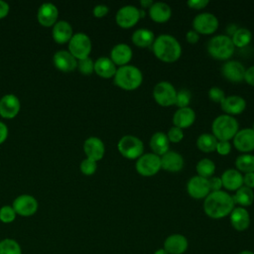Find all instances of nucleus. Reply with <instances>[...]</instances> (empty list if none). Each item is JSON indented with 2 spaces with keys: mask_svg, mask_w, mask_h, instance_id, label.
<instances>
[{
  "mask_svg": "<svg viewBox=\"0 0 254 254\" xmlns=\"http://www.w3.org/2000/svg\"><path fill=\"white\" fill-rule=\"evenodd\" d=\"M55 66L64 71L69 72L77 67V60L68 51H58L53 57Z\"/></svg>",
  "mask_w": 254,
  "mask_h": 254,
  "instance_id": "obj_19",
  "label": "nucleus"
},
{
  "mask_svg": "<svg viewBox=\"0 0 254 254\" xmlns=\"http://www.w3.org/2000/svg\"><path fill=\"white\" fill-rule=\"evenodd\" d=\"M77 68L80 73L88 75L94 71V62L88 57L77 61Z\"/></svg>",
  "mask_w": 254,
  "mask_h": 254,
  "instance_id": "obj_39",
  "label": "nucleus"
},
{
  "mask_svg": "<svg viewBox=\"0 0 254 254\" xmlns=\"http://www.w3.org/2000/svg\"><path fill=\"white\" fill-rule=\"evenodd\" d=\"M191 99V92L188 88H181L177 91L176 101L175 105H177L179 108L188 107Z\"/></svg>",
  "mask_w": 254,
  "mask_h": 254,
  "instance_id": "obj_38",
  "label": "nucleus"
},
{
  "mask_svg": "<svg viewBox=\"0 0 254 254\" xmlns=\"http://www.w3.org/2000/svg\"><path fill=\"white\" fill-rule=\"evenodd\" d=\"M167 137L170 141V143H179L183 140L184 138V131L183 129L179 128V127H176V126H173L171 127L169 130H168V133H167Z\"/></svg>",
  "mask_w": 254,
  "mask_h": 254,
  "instance_id": "obj_43",
  "label": "nucleus"
},
{
  "mask_svg": "<svg viewBox=\"0 0 254 254\" xmlns=\"http://www.w3.org/2000/svg\"><path fill=\"white\" fill-rule=\"evenodd\" d=\"M238 121L230 115L221 114L214 118L211 124L212 135L217 141H229L238 132Z\"/></svg>",
  "mask_w": 254,
  "mask_h": 254,
  "instance_id": "obj_4",
  "label": "nucleus"
},
{
  "mask_svg": "<svg viewBox=\"0 0 254 254\" xmlns=\"http://www.w3.org/2000/svg\"><path fill=\"white\" fill-rule=\"evenodd\" d=\"M243 185L249 189H254V173L243 175Z\"/></svg>",
  "mask_w": 254,
  "mask_h": 254,
  "instance_id": "obj_49",
  "label": "nucleus"
},
{
  "mask_svg": "<svg viewBox=\"0 0 254 254\" xmlns=\"http://www.w3.org/2000/svg\"><path fill=\"white\" fill-rule=\"evenodd\" d=\"M195 121V112L190 106L179 108L173 116L174 126L181 129L190 127Z\"/></svg>",
  "mask_w": 254,
  "mask_h": 254,
  "instance_id": "obj_24",
  "label": "nucleus"
},
{
  "mask_svg": "<svg viewBox=\"0 0 254 254\" xmlns=\"http://www.w3.org/2000/svg\"><path fill=\"white\" fill-rule=\"evenodd\" d=\"M206 50L211 58L227 61L232 57L235 47L228 35H216L207 42Z\"/></svg>",
  "mask_w": 254,
  "mask_h": 254,
  "instance_id": "obj_5",
  "label": "nucleus"
},
{
  "mask_svg": "<svg viewBox=\"0 0 254 254\" xmlns=\"http://www.w3.org/2000/svg\"><path fill=\"white\" fill-rule=\"evenodd\" d=\"M0 254H22L19 243L10 238L0 241Z\"/></svg>",
  "mask_w": 254,
  "mask_h": 254,
  "instance_id": "obj_37",
  "label": "nucleus"
},
{
  "mask_svg": "<svg viewBox=\"0 0 254 254\" xmlns=\"http://www.w3.org/2000/svg\"><path fill=\"white\" fill-rule=\"evenodd\" d=\"M233 145L239 152L246 154L254 150V130L243 128L233 137Z\"/></svg>",
  "mask_w": 254,
  "mask_h": 254,
  "instance_id": "obj_14",
  "label": "nucleus"
},
{
  "mask_svg": "<svg viewBox=\"0 0 254 254\" xmlns=\"http://www.w3.org/2000/svg\"><path fill=\"white\" fill-rule=\"evenodd\" d=\"M232 198L234 203H237L242 207L249 206L254 200V192L252 189L242 186L235 191L234 195H232Z\"/></svg>",
  "mask_w": 254,
  "mask_h": 254,
  "instance_id": "obj_32",
  "label": "nucleus"
},
{
  "mask_svg": "<svg viewBox=\"0 0 254 254\" xmlns=\"http://www.w3.org/2000/svg\"><path fill=\"white\" fill-rule=\"evenodd\" d=\"M117 149L124 158L134 160L143 155L144 144L141 139L134 135H124L118 141Z\"/></svg>",
  "mask_w": 254,
  "mask_h": 254,
  "instance_id": "obj_6",
  "label": "nucleus"
},
{
  "mask_svg": "<svg viewBox=\"0 0 254 254\" xmlns=\"http://www.w3.org/2000/svg\"><path fill=\"white\" fill-rule=\"evenodd\" d=\"M230 38L234 47L243 48L251 42L252 34L247 28H238Z\"/></svg>",
  "mask_w": 254,
  "mask_h": 254,
  "instance_id": "obj_35",
  "label": "nucleus"
},
{
  "mask_svg": "<svg viewBox=\"0 0 254 254\" xmlns=\"http://www.w3.org/2000/svg\"><path fill=\"white\" fill-rule=\"evenodd\" d=\"M83 151L86 155V158L97 162L103 158L105 154V146L101 139L91 136L84 141Z\"/></svg>",
  "mask_w": 254,
  "mask_h": 254,
  "instance_id": "obj_16",
  "label": "nucleus"
},
{
  "mask_svg": "<svg viewBox=\"0 0 254 254\" xmlns=\"http://www.w3.org/2000/svg\"><path fill=\"white\" fill-rule=\"evenodd\" d=\"M219 22L217 17L209 12L197 14L192 20V28L195 32L202 35L213 34L218 28Z\"/></svg>",
  "mask_w": 254,
  "mask_h": 254,
  "instance_id": "obj_10",
  "label": "nucleus"
},
{
  "mask_svg": "<svg viewBox=\"0 0 254 254\" xmlns=\"http://www.w3.org/2000/svg\"><path fill=\"white\" fill-rule=\"evenodd\" d=\"M9 9V4L3 0H0V19H3L8 15Z\"/></svg>",
  "mask_w": 254,
  "mask_h": 254,
  "instance_id": "obj_51",
  "label": "nucleus"
},
{
  "mask_svg": "<svg viewBox=\"0 0 254 254\" xmlns=\"http://www.w3.org/2000/svg\"><path fill=\"white\" fill-rule=\"evenodd\" d=\"M140 18V10L134 5L122 6L115 15L116 24L123 29L132 28L138 23Z\"/></svg>",
  "mask_w": 254,
  "mask_h": 254,
  "instance_id": "obj_11",
  "label": "nucleus"
},
{
  "mask_svg": "<svg viewBox=\"0 0 254 254\" xmlns=\"http://www.w3.org/2000/svg\"><path fill=\"white\" fill-rule=\"evenodd\" d=\"M152 50L156 58L165 63H174L182 55V46L172 35L162 34L155 38Z\"/></svg>",
  "mask_w": 254,
  "mask_h": 254,
  "instance_id": "obj_2",
  "label": "nucleus"
},
{
  "mask_svg": "<svg viewBox=\"0 0 254 254\" xmlns=\"http://www.w3.org/2000/svg\"><path fill=\"white\" fill-rule=\"evenodd\" d=\"M187 191L192 198H205L210 192L208 179L199 176L191 177L187 183Z\"/></svg>",
  "mask_w": 254,
  "mask_h": 254,
  "instance_id": "obj_12",
  "label": "nucleus"
},
{
  "mask_svg": "<svg viewBox=\"0 0 254 254\" xmlns=\"http://www.w3.org/2000/svg\"><path fill=\"white\" fill-rule=\"evenodd\" d=\"M238 254H254V253L252 251H249V250H244V251L239 252Z\"/></svg>",
  "mask_w": 254,
  "mask_h": 254,
  "instance_id": "obj_56",
  "label": "nucleus"
},
{
  "mask_svg": "<svg viewBox=\"0 0 254 254\" xmlns=\"http://www.w3.org/2000/svg\"><path fill=\"white\" fill-rule=\"evenodd\" d=\"M20 100L14 94H5L0 99V116L12 119L20 111Z\"/></svg>",
  "mask_w": 254,
  "mask_h": 254,
  "instance_id": "obj_17",
  "label": "nucleus"
},
{
  "mask_svg": "<svg viewBox=\"0 0 254 254\" xmlns=\"http://www.w3.org/2000/svg\"><path fill=\"white\" fill-rule=\"evenodd\" d=\"M164 249L169 254H183L188 249V239L182 234H172L166 238Z\"/></svg>",
  "mask_w": 254,
  "mask_h": 254,
  "instance_id": "obj_25",
  "label": "nucleus"
},
{
  "mask_svg": "<svg viewBox=\"0 0 254 254\" xmlns=\"http://www.w3.org/2000/svg\"><path fill=\"white\" fill-rule=\"evenodd\" d=\"M237 29H238V28H237L234 24L229 25V26L226 28V31H227V32H228V34H229L228 36H229V37H231V36H232V34H233Z\"/></svg>",
  "mask_w": 254,
  "mask_h": 254,
  "instance_id": "obj_54",
  "label": "nucleus"
},
{
  "mask_svg": "<svg viewBox=\"0 0 254 254\" xmlns=\"http://www.w3.org/2000/svg\"><path fill=\"white\" fill-rule=\"evenodd\" d=\"M208 3H209L208 0H189V1H187V5L190 8L196 9V10L205 8L208 5Z\"/></svg>",
  "mask_w": 254,
  "mask_h": 254,
  "instance_id": "obj_45",
  "label": "nucleus"
},
{
  "mask_svg": "<svg viewBox=\"0 0 254 254\" xmlns=\"http://www.w3.org/2000/svg\"><path fill=\"white\" fill-rule=\"evenodd\" d=\"M217 139L210 133H202L196 139L197 148L203 153H210L215 151Z\"/></svg>",
  "mask_w": 254,
  "mask_h": 254,
  "instance_id": "obj_33",
  "label": "nucleus"
},
{
  "mask_svg": "<svg viewBox=\"0 0 254 254\" xmlns=\"http://www.w3.org/2000/svg\"><path fill=\"white\" fill-rule=\"evenodd\" d=\"M149 16L156 23H165L172 16V8L165 2H154L149 8Z\"/></svg>",
  "mask_w": 254,
  "mask_h": 254,
  "instance_id": "obj_27",
  "label": "nucleus"
},
{
  "mask_svg": "<svg viewBox=\"0 0 254 254\" xmlns=\"http://www.w3.org/2000/svg\"><path fill=\"white\" fill-rule=\"evenodd\" d=\"M195 170H196L197 176L205 179H209L213 176L215 172V164L210 159L203 158L197 162Z\"/></svg>",
  "mask_w": 254,
  "mask_h": 254,
  "instance_id": "obj_36",
  "label": "nucleus"
},
{
  "mask_svg": "<svg viewBox=\"0 0 254 254\" xmlns=\"http://www.w3.org/2000/svg\"><path fill=\"white\" fill-rule=\"evenodd\" d=\"M12 207L16 214L21 216H31L38 209V201L30 194H21L14 199Z\"/></svg>",
  "mask_w": 254,
  "mask_h": 254,
  "instance_id": "obj_13",
  "label": "nucleus"
},
{
  "mask_svg": "<svg viewBox=\"0 0 254 254\" xmlns=\"http://www.w3.org/2000/svg\"><path fill=\"white\" fill-rule=\"evenodd\" d=\"M133 44L139 48H147L151 46L155 40L154 33L146 28L137 29L131 36Z\"/></svg>",
  "mask_w": 254,
  "mask_h": 254,
  "instance_id": "obj_31",
  "label": "nucleus"
},
{
  "mask_svg": "<svg viewBox=\"0 0 254 254\" xmlns=\"http://www.w3.org/2000/svg\"><path fill=\"white\" fill-rule=\"evenodd\" d=\"M59 11L56 5L50 2L43 3L37 13V19L39 23L44 27H51L57 23Z\"/></svg>",
  "mask_w": 254,
  "mask_h": 254,
  "instance_id": "obj_18",
  "label": "nucleus"
},
{
  "mask_svg": "<svg viewBox=\"0 0 254 254\" xmlns=\"http://www.w3.org/2000/svg\"><path fill=\"white\" fill-rule=\"evenodd\" d=\"M186 39L190 44H195L198 42L199 40V34L197 32H195L193 29L190 30L187 34H186Z\"/></svg>",
  "mask_w": 254,
  "mask_h": 254,
  "instance_id": "obj_50",
  "label": "nucleus"
},
{
  "mask_svg": "<svg viewBox=\"0 0 254 254\" xmlns=\"http://www.w3.org/2000/svg\"><path fill=\"white\" fill-rule=\"evenodd\" d=\"M108 12H109L108 6H106V5H104V4H98V5L94 6V8H93V10H92V13H93L94 17H96V18H102V17H104Z\"/></svg>",
  "mask_w": 254,
  "mask_h": 254,
  "instance_id": "obj_46",
  "label": "nucleus"
},
{
  "mask_svg": "<svg viewBox=\"0 0 254 254\" xmlns=\"http://www.w3.org/2000/svg\"><path fill=\"white\" fill-rule=\"evenodd\" d=\"M150 148L154 154L163 156L170 150V141L164 132H156L151 136Z\"/></svg>",
  "mask_w": 254,
  "mask_h": 254,
  "instance_id": "obj_30",
  "label": "nucleus"
},
{
  "mask_svg": "<svg viewBox=\"0 0 254 254\" xmlns=\"http://www.w3.org/2000/svg\"><path fill=\"white\" fill-rule=\"evenodd\" d=\"M8 137V128L5 123L0 121V144H2Z\"/></svg>",
  "mask_w": 254,
  "mask_h": 254,
  "instance_id": "obj_52",
  "label": "nucleus"
},
{
  "mask_svg": "<svg viewBox=\"0 0 254 254\" xmlns=\"http://www.w3.org/2000/svg\"><path fill=\"white\" fill-rule=\"evenodd\" d=\"M139 4L142 7V9H147V8L149 9L154 4V1H152V0H140Z\"/></svg>",
  "mask_w": 254,
  "mask_h": 254,
  "instance_id": "obj_53",
  "label": "nucleus"
},
{
  "mask_svg": "<svg viewBox=\"0 0 254 254\" xmlns=\"http://www.w3.org/2000/svg\"><path fill=\"white\" fill-rule=\"evenodd\" d=\"M230 223L237 231H243L248 228L250 224V215L245 207H234L230 212Z\"/></svg>",
  "mask_w": 254,
  "mask_h": 254,
  "instance_id": "obj_26",
  "label": "nucleus"
},
{
  "mask_svg": "<svg viewBox=\"0 0 254 254\" xmlns=\"http://www.w3.org/2000/svg\"><path fill=\"white\" fill-rule=\"evenodd\" d=\"M16 218V212L10 205H4L0 208V220L4 223H10Z\"/></svg>",
  "mask_w": 254,
  "mask_h": 254,
  "instance_id": "obj_41",
  "label": "nucleus"
},
{
  "mask_svg": "<svg viewBox=\"0 0 254 254\" xmlns=\"http://www.w3.org/2000/svg\"><path fill=\"white\" fill-rule=\"evenodd\" d=\"M252 129L254 130V122H253V124H252Z\"/></svg>",
  "mask_w": 254,
  "mask_h": 254,
  "instance_id": "obj_57",
  "label": "nucleus"
},
{
  "mask_svg": "<svg viewBox=\"0 0 254 254\" xmlns=\"http://www.w3.org/2000/svg\"><path fill=\"white\" fill-rule=\"evenodd\" d=\"M208 97L211 101L220 104L224 100L226 95H225V92L223 91V89H221L220 87L212 86L208 89Z\"/></svg>",
  "mask_w": 254,
  "mask_h": 254,
  "instance_id": "obj_42",
  "label": "nucleus"
},
{
  "mask_svg": "<svg viewBox=\"0 0 254 254\" xmlns=\"http://www.w3.org/2000/svg\"><path fill=\"white\" fill-rule=\"evenodd\" d=\"M117 68L110 58L100 57L94 62V71L103 78H111L115 75Z\"/></svg>",
  "mask_w": 254,
  "mask_h": 254,
  "instance_id": "obj_29",
  "label": "nucleus"
},
{
  "mask_svg": "<svg viewBox=\"0 0 254 254\" xmlns=\"http://www.w3.org/2000/svg\"><path fill=\"white\" fill-rule=\"evenodd\" d=\"M235 167L240 173H254V155L246 153L238 156L235 160Z\"/></svg>",
  "mask_w": 254,
  "mask_h": 254,
  "instance_id": "obj_34",
  "label": "nucleus"
},
{
  "mask_svg": "<svg viewBox=\"0 0 254 254\" xmlns=\"http://www.w3.org/2000/svg\"><path fill=\"white\" fill-rule=\"evenodd\" d=\"M133 56L132 49L129 45L120 43L115 45L110 52V59L115 64V65H126L131 61Z\"/></svg>",
  "mask_w": 254,
  "mask_h": 254,
  "instance_id": "obj_22",
  "label": "nucleus"
},
{
  "mask_svg": "<svg viewBox=\"0 0 254 254\" xmlns=\"http://www.w3.org/2000/svg\"><path fill=\"white\" fill-rule=\"evenodd\" d=\"M135 169L143 177H153L161 170V157L154 153L143 154L137 159Z\"/></svg>",
  "mask_w": 254,
  "mask_h": 254,
  "instance_id": "obj_8",
  "label": "nucleus"
},
{
  "mask_svg": "<svg viewBox=\"0 0 254 254\" xmlns=\"http://www.w3.org/2000/svg\"><path fill=\"white\" fill-rule=\"evenodd\" d=\"M154 254H169L165 249H158Z\"/></svg>",
  "mask_w": 254,
  "mask_h": 254,
  "instance_id": "obj_55",
  "label": "nucleus"
},
{
  "mask_svg": "<svg viewBox=\"0 0 254 254\" xmlns=\"http://www.w3.org/2000/svg\"><path fill=\"white\" fill-rule=\"evenodd\" d=\"M215 151L221 156H226L231 151V144L229 141H218L215 147Z\"/></svg>",
  "mask_w": 254,
  "mask_h": 254,
  "instance_id": "obj_44",
  "label": "nucleus"
},
{
  "mask_svg": "<svg viewBox=\"0 0 254 254\" xmlns=\"http://www.w3.org/2000/svg\"><path fill=\"white\" fill-rule=\"evenodd\" d=\"M244 80L248 84L254 86V65H251L250 67L246 68L245 74H244Z\"/></svg>",
  "mask_w": 254,
  "mask_h": 254,
  "instance_id": "obj_48",
  "label": "nucleus"
},
{
  "mask_svg": "<svg viewBox=\"0 0 254 254\" xmlns=\"http://www.w3.org/2000/svg\"><path fill=\"white\" fill-rule=\"evenodd\" d=\"M208 184H209V189L210 191H216L220 190L222 188V183L221 179L219 177H211L208 179Z\"/></svg>",
  "mask_w": 254,
  "mask_h": 254,
  "instance_id": "obj_47",
  "label": "nucleus"
},
{
  "mask_svg": "<svg viewBox=\"0 0 254 254\" xmlns=\"http://www.w3.org/2000/svg\"><path fill=\"white\" fill-rule=\"evenodd\" d=\"M234 204L232 195L220 190L207 194L203 201V210L208 217L219 219L230 214Z\"/></svg>",
  "mask_w": 254,
  "mask_h": 254,
  "instance_id": "obj_1",
  "label": "nucleus"
},
{
  "mask_svg": "<svg viewBox=\"0 0 254 254\" xmlns=\"http://www.w3.org/2000/svg\"><path fill=\"white\" fill-rule=\"evenodd\" d=\"M90 38L84 33L73 34L68 42V52L78 61L88 58L91 52Z\"/></svg>",
  "mask_w": 254,
  "mask_h": 254,
  "instance_id": "obj_7",
  "label": "nucleus"
},
{
  "mask_svg": "<svg viewBox=\"0 0 254 254\" xmlns=\"http://www.w3.org/2000/svg\"><path fill=\"white\" fill-rule=\"evenodd\" d=\"M52 34L53 39L58 44L68 43L73 35L72 27L66 21H59L53 26Z\"/></svg>",
  "mask_w": 254,
  "mask_h": 254,
  "instance_id": "obj_28",
  "label": "nucleus"
},
{
  "mask_svg": "<svg viewBox=\"0 0 254 254\" xmlns=\"http://www.w3.org/2000/svg\"><path fill=\"white\" fill-rule=\"evenodd\" d=\"M222 188L227 190H237L243 186V175L236 169L224 171L220 177Z\"/></svg>",
  "mask_w": 254,
  "mask_h": 254,
  "instance_id": "obj_23",
  "label": "nucleus"
},
{
  "mask_svg": "<svg viewBox=\"0 0 254 254\" xmlns=\"http://www.w3.org/2000/svg\"><path fill=\"white\" fill-rule=\"evenodd\" d=\"M222 111L225 114L233 116L242 113L246 108V101L240 95H228L220 103Z\"/></svg>",
  "mask_w": 254,
  "mask_h": 254,
  "instance_id": "obj_21",
  "label": "nucleus"
},
{
  "mask_svg": "<svg viewBox=\"0 0 254 254\" xmlns=\"http://www.w3.org/2000/svg\"><path fill=\"white\" fill-rule=\"evenodd\" d=\"M177 90L169 81H160L153 88V97L155 101L163 107L175 105Z\"/></svg>",
  "mask_w": 254,
  "mask_h": 254,
  "instance_id": "obj_9",
  "label": "nucleus"
},
{
  "mask_svg": "<svg viewBox=\"0 0 254 254\" xmlns=\"http://www.w3.org/2000/svg\"><path fill=\"white\" fill-rule=\"evenodd\" d=\"M80 171L83 175L85 176H91L93 175L95 172H96V169H97V162L91 160V159H84L81 161L80 163Z\"/></svg>",
  "mask_w": 254,
  "mask_h": 254,
  "instance_id": "obj_40",
  "label": "nucleus"
},
{
  "mask_svg": "<svg viewBox=\"0 0 254 254\" xmlns=\"http://www.w3.org/2000/svg\"><path fill=\"white\" fill-rule=\"evenodd\" d=\"M245 66L238 61H226L221 66L222 75L231 82L238 83L244 80Z\"/></svg>",
  "mask_w": 254,
  "mask_h": 254,
  "instance_id": "obj_15",
  "label": "nucleus"
},
{
  "mask_svg": "<svg viewBox=\"0 0 254 254\" xmlns=\"http://www.w3.org/2000/svg\"><path fill=\"white\" fill-rule=\"evenodd\" d=\"M184 165L185 161L183 156L176 151L169 150L166 154L161 156V169L167 172H180L184 168Z\"/></svg>",
  "mask_w": 254,
  "mask_h": 254,
  "instance_id": "obj_20",
  "label": "nucleus"
},
{
  "mask_svg": "<svg viewBox=\"0 0 254 254\" xmlns=\"http://www.w3.org/2000/svg\"><path fill=\"white\" fill-rule=\"evenodd\" d=\"M114 83L123 90L131 91L137 89L143 81L141 69L133 64L119 66L115 72Z\"/></svg>",
  "mask_w": 254,
  "mask_h": 254,
  "instance_id": "obj_3",
  "label": "nucleus"
}]
</instances>
